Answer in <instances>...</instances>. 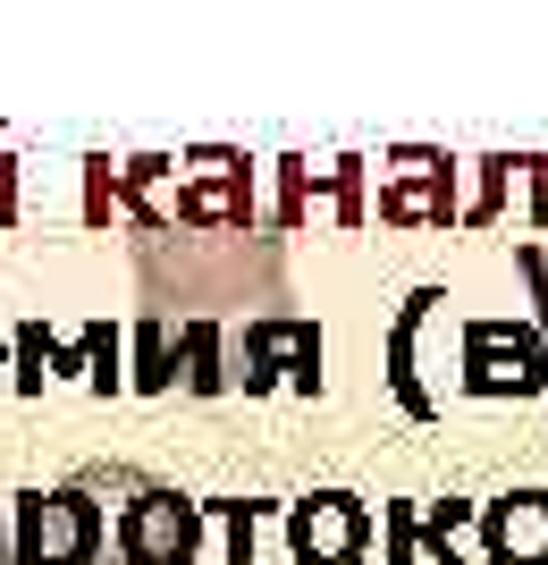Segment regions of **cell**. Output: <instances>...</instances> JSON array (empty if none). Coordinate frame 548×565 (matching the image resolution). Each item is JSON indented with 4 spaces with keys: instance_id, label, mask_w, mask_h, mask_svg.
Listing matches in <instances>:
<instances>
[{
    "instance_id": "obj_1",
    "label": "cell",
    "mask_w": 548,
    "mask_h": 565,
    "mask_svg": "<svg viewBox=\"0 0 548 565\" xmlns=\"http://www.w3.org/2000/svg\"><path fill=\"white\" fill-rule=\"evenodd\" d=\"M262 161L245 152H136L85 161V228L119 220L136 245V296L152 321H254L287 312V228L262 203Z\"/></svg>"
},
{
    "instance_id": "obj_2",
    "label": "cell",
    "mask_w": 548,
    "mask_h": 565,
    "mask_svg": "<svg viewBox=\"0 0 548 565\" xmlns=\"http://www.w3.org/2000/svg\"><path fill=\"white\" fill-rule=\"evenodd\" d=\"M25 565H194L203 507L143 465H76L9 507Z\"/></svg>"
},
{
    "instance_id": "obj_3",
    "label": "cell",
    "mask_w": 548,
    "mask_h": 565,
    "mask_svg": "<svg viewBox=\"0 0 548 565\" xmlns=\"http://www.w3.org/2000/svg\"><path fill=\"white\" fill-rule=\"evenodd\" d=\"M143 397H169V388H186V397H228L237 388V347L219 321H152L143 312L136 330V380Z\"/></svg>"
},
{
    "instance_id": "obj_4",
    "label": "cell",
    "mask_w": 548,
    "mask_h": 565,
    "mask_svg": "<svg viewBox=\"0 0 548 565\" xmlns=\"http://www.w3.org/2000/svg\"><path fill=\"white\" fill-rule=\"evenodd\" d=\"M237 388L245 397H321V330L304 312H254L237 330Z\"/></svg>"
},
{
    "instance_id": "obj_5",
    "label": "cell",
    "mask_w": 548,
    "mask_h": 565,
    "mask_svg": "<svg viewBox=\"0 0 548 565\" xmlns=\"http://www.w3.org/2000/svg\"><path fill=\"white\" fill-rule=\"evenodd\" d=\"M548 388V330L473 321L464 330V397H540Z\"/></svg>"
},
{
    "instance_id": "obj_6",
    "label": "cell",
    "mask_w": 548,
    "mask_h": 565,
    "mask_svg": "<svg viewBox=\"0 0 548 565\" xmlns=\"http://www.w3.org/2000/svg\"><path fill=\"white\" fill-rule=\"evenodd\" d=\"M270 186H279V203H270V220H279L287 236L304 228V220H330V228H363V161H270Z\"/></svg>"
},
{
    "instance_id": "obj_7",
    "label": "cell",
    "mask_w": 548,
    "mask_h": 565,
    "mask_svg": "<svg viewBox=\"0 0 548 565\" xmlns=\"http://www.w3.org/2000/svg\"><path fill=\"white\" fill-rule=\"evenodd\" d=\"M287 548L296 565H355L372 548V507L346 490H312L287 507Z\"/></svg>"
},
{
    "instance_id": "obj_8",
    "label": "cell",
    "mask_w": 548,
    "mask_h": 565,
    "mask_svg": "<svg viewBox=\"0 0 548 565\" xmlns=\"http://www.w3.org/2000/svg\"><path fill=\"white\" fill-rule=\"evenodd\" d=\"M380 220L388 228H448V220H464L455 212V161L448 152H388Z\"/></svg>"
},
{
    "instance_id": "obj_9",
    "label": "cell",
    "mask_w": 548,
    "mask_h": 565,
    "mask_svg": "<svg viewBox=\"0 0 548 565\" xmlns=\"http://www.w3.org/2000/svg\"><path fill=\"white\" fill-rule=\"evenodd\" d=\"M481 194L464 203V220L473 228H498L506 212H524L531 228H548V161L540 152H490V161H473Z\"/></svg>"
},
{
    "instance_id": "obj_10",
    "label": "cell",
    "mask_w": 548,
    "mask_h": 565,
    "mask_svg": "<svg viewBox=\"0 0 548 565\" xmlns=\"http://www.w3.org/2000/svg\"><path fill=\"white\" fill-rule=\"evenodd\" d=\"M439 312H448V287H413L397 330H388V397L406 405L413 423H439V397H430V380H422V330Z\"/></svg>"
},
{
    "instance_id": "obj_11",
    "label": "cell",
    "mask_w": 548,
    "mask_h": 565,
    "mask_svg": "<svg viewBox=\"0 0 548 565\" xmlns=\"http://www.w3.org/2000/svg\"><path fill=\"white\" fill-rule=\"evenodd\" d=\"M481 557L490 565H548V498L515 490L498 507H481Z\"/></svg>"
},
{
    "instance_id": "obj_12",
    "label": "cell",
    "mask_w": 548,
    "mask_h": 565,
    "mask_svg": "<svg viewBox=\"0 0 548 565\" xmlns=\"http://www.w3.org/2000/svg\"><path fill=\"white\" fill-rule=\"evenodd\" d=\"M515 262H524V279H531V305H540V330H548V254H540V245H524Z\"/></svg>"
},
{
    "instance_id": "obj_13",
    "label": "cell",
    "mask_w": 548,
    "mask_h": 565,
    "mask_svg": "<svg viewBox=\"0 0 548 565\" xmlns=\"http://www.w3.org/2000/svg\"><path fill=\"white\" fill-rule=\"evenodd\" d=\"M18 220V161H0V228Z\"/></svg>"
},
{
    "instance_id": "obj_14",
    "label": "cell",
    "mask_w": 548,
    "mask_h": 565,
    "mask_svg": "<svg viewBox=\"0 0 548 565\" xmlns=\"http://www.w3.org/2000/svg\"><path fill=\"white\" fill-rule=\"evenodd\" d=\"M0 565H25L18 557V523H9V515H0Z\"/></svg>"
},
{
    "instance_id": "obj_15",
    "label": "cell",
    "mask_w": 548,
    "mask_h": 565,
    "mask_svg": "<svg viewBox=\"0 0 548 565\" xmlns=\"http://www.w3.org/2000/svg\"><path fill=\"white\" fill-rule=\"evenodd\" d=\"M0 388H9V330H0Z\"/></svg>"
}]
</instances>
